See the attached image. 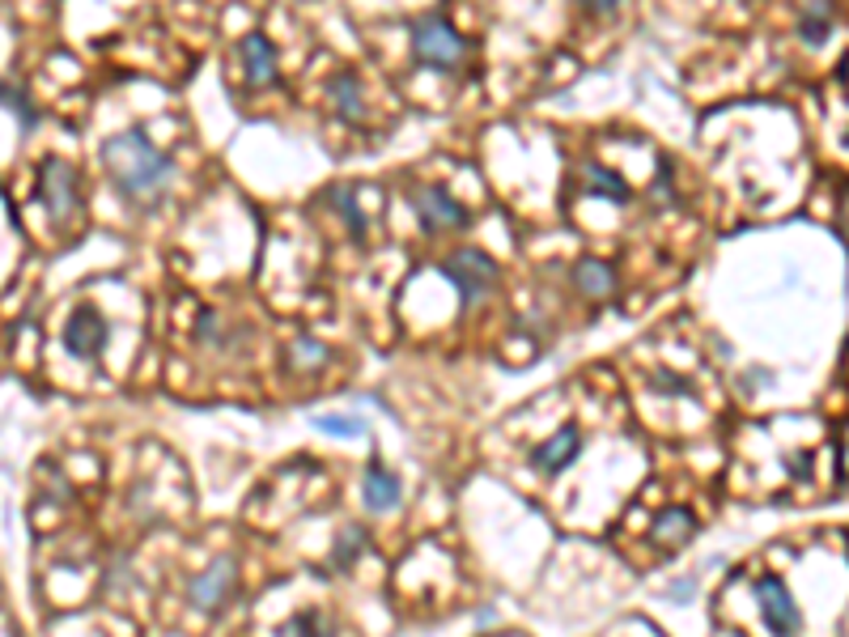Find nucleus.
I'll return each mask as SVG.
<instances>
[{
  "mask_svg": "<svg viewBox=\"0 0 849 637\" xmlns=\"http://www.w3.org/2000/svg\"><path fill=\"white\" fill-rule=\"evenodd\" d=\"M64 348H68V357H81V361H99L106 341H111V328H106V319H102L94 306H81V310H73L68 315V323H64Z\"/></svg>",
  "mask_w": 849,
  "mask_h": 637,
  "instance_id": "6",
  "label": "nucleus"
},
{
  "mask_svg": "<svg viewBox=\"0 0 849 637\" xmlns=\"http://www.w3.org/2000/svg\"><path fill=\"white\" fill-rule=\"evenodd\" d=\"M578 455H582V430L578 425H565V430H556L549 442H540L531 450V468L544 472V476H561Z\"/></svg>",
  "mask_w": 849,
  "mask_h": 637,
  "instance_id": "9",
  "label": "nucleus"
},
{
  "mask_svg": "<svg viewBox=\"0 0 849 637\" xmlns=\"http://www.w3.org/2000/svg\"><path fill=\"white\" fill-rule=\"evenodd\" d=\"M314 425H319L323 434H345V438H357V434H365V425H361L357 417H314Z\"/></svg>",
  "mask_w": 849,
  "mask_h": 637,
  "instance_id": "20",
  "label": "nucleus"
},
{
  "mask_svg": "<svg viewBox=\"0 0 849 637\" xmlns=\"http://www.w3.org/2000/svg\"><path fill=\"white\" fill-rule=\"evenodd\" d=\"M332 204H336V213L345 217L349 234L361 243V239H365V213H361V204H357V192H352V188H336V192H332Z\"/></svg>",
  "mask_w": 849,
  "mask_h": 637,
  "instance_id": "18",
  "label": "nucleus"
},
{
  "mask_svg": "<svg viewBox=\"0 0 849 637\" xmlns=\"http://www.w3.org/2000/svg\"><path fill=\"white\" fill-rule=\"evenodd\" d=\"M276 637H336V621L323 612H298L276 629Z\"/></svg>",
  "mask_w": 849,
  "mask_h": 637,
  "instance_id": "16",
  "label": "nucleus"
},
{
  "mask_svg": "<svg viewBox=\"0 0 849 637\" xmlns=\"http://www.w3.org/2000/svg\"><path fill=\"white\" fill-rule=\"evenodd\" d=\"M361 497H365L370 510H396L400 506V481L383 463H370L365 481H361Z\"/></svg>",
  "mask_w": 849,
  "mask_h": 637,
  "instance_id": "11",
  "label": "nucleus"
},
{
  "mask_svg": "<svg viewBox=\"0 0 849 637\" xmlns=\"http://www.w3.org/2000/svg\"><path fill=\"white\" fill-rule=\"evenodd\" d=\"M234 557H217L204 574H196L192 583H188V603L192 608H201V612H213V608H221L226 599H230V590H234Z\"/></svg>",
  "mask_w": 849,
  "mask_h": 637,
  "instance_id": "8",
  "label": "nucleus"
},
{
  "mask_svg": "<svg viewBox=\"0 0 849 637\" xmlns=\"http://www.w3.org/2000/svg\"><path fill=\"white\" fill-rule=\"evenodd\" d=\"M693 527H697L693 510H684V506H671V510H663V514L654 519L649 539H658V544H684V539L693 536Z\"/></svg>",
  "mask_w": 849,
  "mask_h": 637,
  "instance_id": "12",
  "label": "nucleus"
},
{
  "mask_svg": "<svg viewBox=\"0 0 849 637\" xmlns=\"http://www.w3.org/2000/svg\"><path fill=\"white\" fill-rule=\"evenodd\" d=\"M654 387H658V392H671V395H693V383H684L680 374H658Z\"/></svg>",
  "mask_w": 849,
  "mask_h": 637,
  "instance_id": "23",
  "label": "nucleus"
},
{
  "mask_svg": "<svg viewBox=\"0 0 849 637\" xmlns=\"http://www.w3.org/2000/svg\"><path fill=\"white\" fill-rule=\"evenodd\" d=\"M102 162L111 170V183L124 200H157L170 179H175V162L150 141L145 128H128V132H115L106 145H102Z\"/></svg>",
  "mask_w": 849,
  "mask_h": 637,
  "instance_id": "1",
  "label": "nucleus"
},
{
  "mask_svg": "<svg viewBox=\"0 0 849 637\" xmlns=\"http://www.w3.org/2000/svg\"><path fill=\"white\" fill-rule=\"evenodd\" d=\"M833 35V4H807L799 13V39L807 48H820Z\"/></svg>",
  "mask_w": 849,
  "mask_h": 637,
  "instance_id": "14",
  "label": "nucleus"
},
{
  "mask_svg": "<svg viewBox=\"0 0 849 637\" xmlns=\"http://www.w3.org/2000/svg\"><path fill=\"white\" fill-rule=\"evenodd\" d=\"M412 208H416V217H421V226L429 230V234H442V230H463L467 221H472V213L459 204V200L450 196L447 188H421L416 196H412Z\"/></svg>",
  "mask_w": 849,
  "mask_h": 637,
  "instance_id": "7",
  "label": "nucleus"
},
{
  "mask_svg": "<svg viewBox=\"0 0 849 637\" xmlns=\"http://www.w3.org/2000/svg\"><path fill=\"white\" fill-rule=\"evenodd\" d=\"M442 277L459 290V302L472 306L498 285V264H493V255H485L476 246H459L442 259Z\"/></svg>",
  "mask_w": 849,
  "mask_h": 637,
  "instance_id": "3",
  "label": "nucleus"
},
{
  "mask_svg": "<svg viewBox=\"0 0 849 637\" xmlns=\"http://www.w3.org/2000/svg\"><path fill=\"white\" fill-rule=\"evenodd\" d=\"M327 353H323V344H314V341H298L294 344V361L298 366H310V361H323Z\"/></svg>",
  "mask_w": 849,
  "mask_h": 637,
  "instance_id": "22",
  "label": "nucleus"
},
{
  "mask_svg": "<svg viewBox=\"0 0 849 637\" xmlns=\"http://www.w3.org/2000/svg\"><path fill=\"white\" fill-rule=\"evenodd\" d=\"M0 102H9V111H13L17 119H22V128H26V132H30L35 124H39V111L30 106V99H26L22 90H9V86H0Z\"/></svg>",
  "mask_w": 849,
  "mask_h": 637,
  "instance_id": "19",
  "label": "nucleus"
},
{
  "mask_svg": "<svg viewBox=\"0 0 849 637\" xmlns=\"http://www.w3.org/2000/svg\"><path fill=\"white\" fill-rule=\"evenodd\" d=\"M587 183H591L595 196H607V200H616V204H629V200H633V188H629L616 170H607V166H591V170H587Z\"/></svg>",
  "mask_w": 849,
  "mask_h": 637,
  "instance_id": "17",
  "label": "nucleus"
},
{
  "mask_svg": "<svg viewBox=\"0 0 849 637\" xmlns=\"http://www.w3.org/2000/svg\"><path fill=\"white\" fill-rule=\"evenodd\" d=\"M239 55H243V73H247V81L255 90L276 81V51H272V43L263 35H247L239 43Z\"/></svg>",
  "mask_w": 849,
  "mask_h": 637,
  "instance_id": "10",
  "label": "nucleus"
},
{
  "mask_svg": "<svg viewBox=\"0 0 849 637\" xmlns=\"http://www.w3.org/2000/svg\"><path fill=\"white\" fill-rule=\"evenodd\" d=\"M574 285H578L587 297H607L616 290V277H612V268H607L603 259H582V264L574 268Z\"/></svg>",
  "mask_w": 849,
  "mask_h": 637,
  "instance_id": "13",
  "label": "nucleus"
},
{
  "mask_svg": "<svg viewBox=\"0 0 849 637\" xmlns=\"http://www.w3.org/2000/svg\"><path fill=\"white\" fill-rule=\"evenodd\" d=\"M361 544H365V532L361 527H345V536L336 544V565H349L352 557L361 552Z\"/></svg>",
  "mask_w": 849,
  "mask_h": 637,
  "instance_id": "21",
  "label": "nucleus"
},
{
  "mask_svg": "<svg viewBox=\"0 0 849 637\" xmlns=\"http://www.w3.org/2000/svg\"><path fill=\"white\" fill-rule=\"evenodd\" d=\"M327 94H332V102L340 106L345 119H361V115H365V106H361V86H357L352 73H336V77L327 81Z\"/></svg>",
  "mask_w": 849,
  "mask_h": 637,
  "instance_id": "15",
  "label": "nucleus"
},
{
  "mask_svg": "<svg viewBox=\"0 0 849 637\" xmlns=\"http://www.w3.org/2000/svg\"><path fill=\"white\" fill-rule=\"evenodd\" d=\"M77 170L64 162V157H48L43 162V175H39V204L51 213V221H64L73 217L77 208Z\"/></svg>",
  "mask_w": 849,
  "mask_h": 637,
  "instance_id": "5",
  "label": "nucleus"
},
{
  "mask_svg": "<svg viewBox=\"0 0 849 637\" xmlns=\"http://www.w3.org/2000/svg\"><path fill=\"white\" fill-rule=\"evenodd\" d=\"M751 595H756V603H760V616H764V629L773 637H795L799 634V608H795V599H790V590L782 578H773V574H764V578H756L751 583Z\"/></svg>",
  "mask_w": 849,
  "mask_h": 637,
  "instance_id": "4",
  "label": "nucleus"
},
{
  "mask_svg": "<svg viewBox=\"0 0 849 637\" xmlns=\"http://www.w3.org/2000/svg\"><path fill=\"white\" fill-rule=\"evenodd\" d=\"M412 51H416L421 64L447 73V68H459V64H463V55L472 51V43L450 26L447 13H425V17L412 22Z\"/></svg>",
  "mask_w": 849,
  "mask_h": 637,
  "instance_id": "2",
  "label": "nucleus"
}]
</instances>
